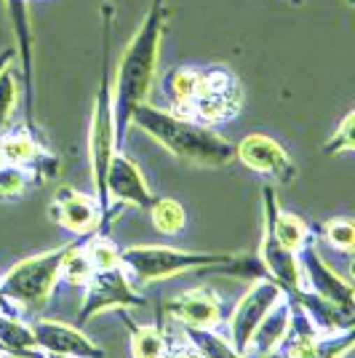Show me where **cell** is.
Returning <instances> with one entry per match:
<instances>
[{
  "mask_svg": "<svg viewBox=\"0 0 355 358\" xmlns=\"http://www.w3.org/2000/svg\"><path fill=\"white\" fill-rule=\"evenodd\" d=\"M166 0H150L142 24L136 27L126 51L118 59V73L113 78V123H115V150H123L131 129L133 110L147 102L158 75V57L166 35Z\"/></svg>",
  "mask_w": 355,
  "mask_h": 358,
  "instance_id": "cell-1",
  "label": "cell"
},
{
  "mask_svg": "<svg viewBox=\"0 0 355 358\" xmlns=\"http://www.w3.org/2000/svg\"><path fill=\"white\" fill-rule=\"evenodd\" d=\"M131 126L142 129L152 136L163 150H168L174 158L201 169H222L236 161V145L222 134H217L211 126H203L193 118H184L168 107H155L150 102L133 110Z\"/></svg>",
  "mask_w": 355,
  "mask_h": 358,
  "instance_id": "cell-2",
  "label": "cell"
},
{
  "mask_svg": "<svg viewBox=\"0 0 355 358\" xmlns=\"http://www.w3.org/2000/svg\"><path fill=\"white\" fill-rule=\"evenodd\" d=\"M115 152V123H113V8H102V75H99V91L91 110V129H89V161L91 177L96 201L102 206V214L107 217V193H104V174L110 158ZM102 217V227H104ZM99 227V230H102Z\"/></svg>",
  "mask_w": 355,
  "mask_h": 358,
  "instance_id": "cell-3",
  "label": "cell"
},
{
  "mask_svg": "<svg viewBox=\"0 0 355 358\" xmlns=\"http://www.w3.org/2000/svg\"><path fill=\"white\" fill-rule=\"evenodd\" d=\"M73 243H64L59 249L35 254L22 262H16L0 278V292L11 305H19L24 310H43L54 294V286L59 284L61 257L67 254Z\"/></svg>",
  "mask_w": 355,
  "mask_h": 358,
  "instance_id": "cell-4",
  "label": "cell"
},
{
  "mask_svg": "<svg viewBox=\"0 0 355 358\" xmlns=\"http://www.w3.org/2000/svg\"><path fill=\"white\" fill-rule=\"evenodd\" d=\"M233 254L182 252L174 246H131L120 252V268L136 284H155L161 278H171L187 270H208L214 265L230 262Z\"/></svg>",
  "mask_w": 355,
  "mask_h": 358,
  "instance_id": "cell-5",
  "label": "cell"
},
{
  "mask_svg": "<svg viewBox=\"0 0 355 358\" xmlns=\"http://www.w3.org/2000/svg\"><path fill=\"white\" fill-rule=\"evenodd\" d=\"M240 110H243V86L238 75L222 64L201 67L195 96L184 118H193L203 126L217 129L227 120L238 118Z\"/></svg>",
  "mask_w": 355,
  "mask_h": 358,
  "instance_id": "cell-6",
  "label": "cell"
},
{
  "mask_svg": "<svg viewBox=\"0 0 355 358\" xmlns=\"http://www.w3.org/2000/svg\"><path fill=\"white\" fill-rule=\"evenodd\" d=\"M83 289H86V294H83L80 310H78V327L89 324L94 315L107 313V310L145 305V297L133 289L131 278L123 268L94 270Z\"/></svg>",
  "mask_w": 355,
  "mask_h": 358,
  "instance_id": "cell-7",
  "label": "cell"
},
{
  "mask_svg": "<svg viewBox=\"0 0 355 358\" xmlns=\"http://www.w3.org/2000/svg\"><path fill=\"white\" fill-rule=\"evenodd\" d=\"M104 193H107V217H104V227L99 233H107V224H110V211L123 209V206H139V209H150L152 203V190H150L147 179L142 174V169L133 164L131 158L115 150L110 166H107V174H104Z\"/></svg>",
  "mask_w": 355,
  "mask_h": 358,
  "instance_id": "cell-8",
  "label": "cell"
},
{
  "mask_svg": "<svg viewBox=\"0 0 355 358\" xmlns=\"http://www.w3.org/2000/svg\"><path fill=\"white\" fill-rule=\"evenodd\" d=\"M283 297H286V292L270 275L254 281L252 289L236 305V310L230 315V324H227V337H230V345L236 348V353L246 356L254 329L259 327V321L267 315V310Z\"/></svg>",
  "mask_w": 355,
  "mask_h": 358,
  "instance_id": "cell-9",
  "label": "cell"
},
{
  "mask_svg": "<svg viewBox=\"0 0 355 358\" xmlns=\"http://www.w3.org/2000/svg\"><path fill=\"white\" fill-rule=\"evenodd\" d=\"M236 158L246 169L256 171L259 177L270 179V182H278L286 185L296 177V164L291 161V155L286 152L278 139L267 134H249L243 136L236 145Z\"/></svg>",
  "mask_w": 355,
  "mask_h": 358,
  "instance_id": "cell-10",
  "label": "cell"
},
{
  "mask_svg": "<svg viewBox=\"0 0 355 358\" xmlns=\"http://www.w3.org/2000/svg\"><path fill=\"white\" fill-rule=\"evenodd\" d=\"M299 268H302V278H305V289L315 294V297L331 302L334 308H340L342 313L355 315L353 308V284L337 275L334 270L324 262V257L318 254L315 243L307 241L299 249Z\"/></svg>",
  "mask_w": 355,
  "mask_h": 358,
  "instance_id": "cell-11",
  "label": "cell"
},
{
  "mask_svg": "<svg viewBox=\"0 0 355 358\" xmlns=\"http://www.w3.org/2000/svg\"><path fill=\"white\" fill-rule=\"evenodd\" d=\"M35 345L43 353H57V356H73V358H104V350L78 327L61 324V321H45L38 318L30 324Z\"/></svg>",
  "mask_w": 355,
  "mask_h": 358,
  "instance_id": "cell-12",
  "label": "cell"
},
{
  "mask_svg": "<svg viewBox=\"0 0 355 358\" xmlns=\"http://www.w3.org/2000/svg\"><path fill=\"white\" fill-rule=\"evenodd\" d=\"M166 313L174 315L182 327L219 329L224 324L222 299L208 286H195L166 302Z\"/></svg>",
  "mask_w": 355,
  "mask_h": 358,
  "instance_id": "cell-13",
  "label": "cell"
},
{
  "mask_svg": "<svg viewBox=\"0 0 355 358\" xmlns=\"http://www.w3.org/2000/svg\"><path fill=\"white\" fill-rule=\"evenodd\" d=\"M51 217L75 236H91L102 227V206L96 195H86L73 187H61L54 203H51Z\"/></svg>",
  "mask_w": 355,
  "mask_h": 358,
  "instance_id": "cell-14",
  "label": "cell"
},
{
  "mask_svg": "<svg viewBox=\"0 0 355 358\" xmlns=\"http://www.w3.org/2000/svg\"><path fill=\"white\" fill-rule=\"evenodd\" d=\"M259 259L265 265L267 275L281 286L289 299H296L305 289V278H302V268H299V254L286 249L283 243L275 241V236L265 227L262 233V246H259Z\"/></svg>",
  "mask_w": 355,
  "mask_h": 358,
  "instance_id": "cell-15",
  "label": "cell"
},
{
  "mask_svg": "<svg viewBox=\"0 0 355 358\" xmlns=\"http://www.w3.org/2000/svg\"><path fill=\"white\" fill-rule=\"evenodd\" d=\"M262 206H265V227L286 249L299 252L307 241H312L310 224L305 222L299 214H294V211H286L278 206V195H275L273 185L262 187Z\"/></svg>",
  "mask_w": 355,
  "mask_h": 358,
  "instance_id": "cell-16",
  "label": "cell"
},
{
  "mask_svg": "<svg viewBox=\"0 0 355 358\" xmlns=\"http://www.w3.org/2000/svg\"><path fill=\"white\" fill-rule=\"evenodd\" d=\"M286 329H289V297L278 299L267 310V315L259 321V327L254 329L246 353H273V350H278Z\"/></svg>",
  "mask_w": 355,
  "mask_h": 358,
  "instance_id": "cell-17",
  "label": "cell"
},
{
  "mask_svg": "<svg viewBox=\"0 0 355 358\" xmlns=\"http://www.w3.org/2000/svg\"><path fill=\"white\" fill-rule=\"evenodd\" d=\"M0 348L11 358H43V350L35 345L30 324L3 310H0Z\"/></svg>",
  "mask_w": 355,
  "mask_h": 358,
  "instance_id": "cell-18",
  "label": "cell"
},
{
  "mask_svg": "<svg viewBox=\"0 0 355 358\" xmlns=\"http://www.w3.org/2000/svg\"><path fill=\"white\" fill-rule=\"evenodd\" d=\"M198 78H201V67H190V64L174 67L171 73L166 75V91H168V99H171L168 110H174L179 115H187L190 102L195 96Z\"/></svg>",
  "mask_w": 355,
  "mask_h": 358,
  "instance_id": "cell-19",
  "label": "cell"
},
{
  "mask_svg": "<svg viewBox=\"0 0 355 358\" xmlns=\"http://www.w3.org/2000/svg\"><path fill=\"white\" fill-rule=\"evenodd\" d=\"M147 211L155 230L163 233V236H179L184 230V224H187V211L174 198H152Z\"/></svg>",
  "mask_w": 355,
  "mask_h": 358,
  "instance_id": "cell-20",
  "label": "cell"
},
{
  "mask_svg": "<svg viewBox=\"0 0 355 358\" xmlns=\"http://www.w3.org/2000/svg\"><path fill=\"white\" fill-rule=\"evenodd\" d=\"M80 249L89 257L94 270L120 268V249L113 243V238L107 233H91V238L86 243H80Z\"/></svg>",
  "mask_w": 355,
  "mask_h": 358,
  "instance_id": "cell-21",
  "label": "cell"
},
{
  "mask_svg": "<svg viewBox=\"0 0 355 358\" xmlns=\"http://www.w3.org/2000/svg\"><path fill=\"white\" fill-rule=\"evenodd\" d=\"M168 350V337L158 327H136L131 324V356L161 358Z\"/></svg>",
  "mask_w": 355,
  "mask_h": 358,
  "instance_id": "cell-22",
  "label": "cell"
},
{
  "mask_svg": "<svg viewBox=\"0 0 355 358\" xmlns=\"http://www.w3.org/2000/svg\"><path fill=\"white\" fill-rule=\"evenodd\" d=\"M16 64V62H14ZM14 64H8L0 73V134L11 126L16 113V102H19V89H22V78Z\"/></svg>",
  "mask_w": 355,
  "mask_h": 358,
  "instance_id": "cell-23",
  "label": "cell"
},
{
  "mask_svg": "<svg viewBox=\"0 0 355 358\" xmlns=\"http://www.w3.org/2000/svg\"><path fill=\"white\" fill-rule=\"evenodd\" d=\"M94 273V265L89 262V257L83 254L80 243L75 241L73 246L67 249V254L61 257V268H59V281L70 286H86V281Z\"/></svg>",
  "mask_w": 355,
  "mask_h": 358,
  "instance_id": "cell-24",
  "label": "cell"
},
{
  "mask_svg": "<svg viewBox=\"0 0 355 358\" xmlns=\"http://www.w3.org/2000/svg\"><path fill=\"white\" fill-rule=\"evenodd\" d=\"M35 179H38V174L27 166H0V198H19Z\"/></svg>",
  "mask_w": 355,
  "mask_h": 358,
  "instance_id": "cell-25",
  "label": "cell"
},
{
  "mask_svg": "<svg viewBox=\"0 0 355 358\" xmlns=\"http://www.w3.org/2000/svg\"><path fill=\"white\" fill-rule=\"evenodd\" d=\"M324 238L328 241L334 249H340V252L350 254V252H353V241H355L353 220H347V217L328 220V222L324 224Z\"/></svg>",
  "mask_w": 355,
  "mask_h": 358,
  "instance_id": "cell-26",
  "label": "cell"
},
{
  "mask_svg": "<svg viewBox=\"0 0 355 358\" xmlns=\"http://www.w3.org/2000/svg\"><path fill=\"white\" fill-rule=\"evenodd\" d=\"M355 148V113L350 110L342 123L337 126V131L331 134V139L324 145V155H340V152H353Z\"/></svg>",
  "mask_w": 355,
  "mask_h": 358,
  "instance_id": "cell-27",
  "label": "cell"
},
{
  "mask_svg": "<svg viewBox=\"0 0 355 358\" xmlns=\"http://www.w3.org/2000/svg\"><path fill=\"white\" fill-rule=\"evenodd\" d=\"M16 62V51L8 45V48H0V73L8 67V64H14Z\"/></svg>",
  "mask_w": 355,
  "mask_h": 358,
  "instance_id": "cell-28",
  "label": "cell"
},
{
  "mask_svg": "<svg viewBox=\"0 0 355 358\" xmlns=\"http://www.w3.org/2000/svg\"><path fill=\"white\" fill-rule=\"evenodd\" d=\"M243 358H283L281 350H273V353H246Z\"/></svg>",
  "mask_w": 355,
  "mask_h": 358,
  "instance_id": "cell-29",
  "label": "cell"
},
{
  "mask_svg": "<svg viewBox=\"0 0 355 358\" xmlns=\"http://www.w3.org/2000/svg\"><path fill=\"white\" fill-rule=\"evenodd\" d=\"M0 310H3V313H11V315H16V313H14V305H11V302H8V299L3 297V292H0Z\"/></svg>",
  "mask_w": 355,
  "mask_h": 358,
  "instance_id": "cell-30",
  "label": "cell"
},
{
  "mask_svg": "<svg viewBox=\"0 0 355 358\" xmlns=\"http://www.w3.org/2000/svg\"><path fill=\"white\" fill-rule=\"evenodd\" d=\"M43 358H73V356H57V353H43Z\"/></svg>",
  "mask_w": 355,
  "mask_h": 358,
  "instance_id": "cell-31",
  "label": "cell"
},
{
  "mask_svg": "<svg viewBox=\"0 0 355 358\" xmlns=\"http://www.w3.org/2000/svg\"><path fill=\"white\" fill-rule=\"evenodd\" d=\"M0 166H6V158H3V152H0Z\"/></svg>",
  "mask_w": 355,
  "mask_h": 358,
  "instance_id": "cell-32",
  "label": "cell"
},
{
  "mask_svg": "<svg viewBox=\"0 0 355 358\" xmlns=\"http://www.w3.org/2000/svg\"><path fill=\"white\" fill-rule=\"evenodd\" d=\"M289 3H294V6H299V3H302V0H289Z\"/></svg>",
  "mask_w": 355,
  "mask_h": 358,
  "instance_id": "cell-33",
  "label": "cell"
},
{
  "mask_svg": "<svg viewBox=\"0 0 355 358\" xmlns=\"http://www.w3.org/2000/svg\"><path fill=\"white\" fill-rule=\"evenodd\" d=\"M0 358H11V356H8V353H0Z\"/></svg>",
  "mask_w": 355,
  "mask_h": 358,
  "instance_id": "cell-34",
  "label": "cell"
}]
</instances>
